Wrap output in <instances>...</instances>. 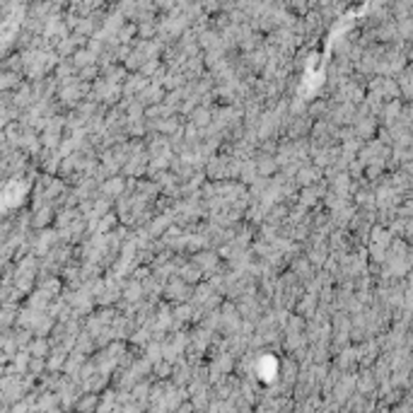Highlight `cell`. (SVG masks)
Returning a JSON list of instances; mask_svg holds the SVG:
<instances>
[{
	"label": "cell",
	"instance_id": "1",
	"mask_svg": "<svg viewBox=\"0 0 413 413\" xmlns=\"http://www.w3.org/2000/svg\"><path fill=\"white\" fill-rule=\"evenodd\" d=\"M24 196H27V184L24 182H7V186L0 191V208L20 206Z\"/></svg>",
	"mask_w": 413,
	"mask_h": 413
},
{
	"label": "cell",
	"instance_id": "2",
	"mask_svg": "<svg viewBox=\"0 0 413 413\" xmlns=\"http://www.w3.org/2000/svg\"><path fill=\"white\" fill-rule=\"evenodd\" d=\"M193 263L201 268V271H215V266H218V256L213 252H196V256H193Z\"/></svg>",
	"mask_w": 413,
	"mask_h": 413
},
{
	"label": "cell",
	"instance_id": "3",
	"mask_svg": "<svg viewBox=\"0 0 413 413\" xmlns=\"http://www.w3.org/2000/svg\"><path fill=\"white\" fill-rule=\"evenodd\" d=\"M164 293H167V298L179 300V302H182V300H188V293H191V290L186 288V283H182V278H179V280H172V283L167 285Z\"/></svg>",
	"mask_w": 413,
	"mask_h": 413
},
{
	"label": "cell",
	"instance_id": "4",
	"mask_svg": "<svg viewBox=\"0 0 413 413\" xmlns=\"http://www.w3.org/2000/svg\"><path fill=\"white\" fill-rule=\"evenodd\" d=\"M123 179H116V177H112V179H107L104 182V186H102V191H104V196L107 198H114V196H123Z\"/></svg>",
	"mask_w": 413,
	"mask_h": 413
},
{
	"label": "cell",
	"instance_id": "5",
	"mask_svg": "<svg viewBox=\"0 0 413 413\" xmlns=\"http://www.w3.org/2000/svg\"><path fill=\"white\" fill-rule=\"evenodd\" d=\"M210 121H213V112L210 109H193V114H191V123L196 126V128H208L210 126Z\"/></svg>",
	"mask_w": 413,
	"mask_h": 413
},
{
	"label": "cell",
	"instance_id": "6",
	"mask_svg": "<svg viewBox=\"0 0 413 413\" xmlns=\"http://www.w3.org/2000/svg\"><path fill=\"white\" fill-rule=\"evenodd\" d=\"M201 275H203V271L193 261L179 268V278H184V283H196V280H201Z\"/></svg>",
	"mask_w": 413,
	"mask_h": 413
},
{
	"label": "cell",
	"instance_id": "7",
	"mask_svg": "<svg viewBox=\"0 0 413 413\" xmlns=\"http://www.w3.org/2000/svg\"><path fill=\"white\" fill-rule=\"evenodd\" d=\"M56 237H58V234H53V232H41V234H39V242H37V252L48 254V249H51L53 242H56Z\"/></svg>",
	"mask_w": 413,
	"mask_h": 413
},
{
	"label": "cell",
	"instance_id": "8",
	"mask_svg": "<svg viewBox=\"0 0 413 413\" xmlns=\"http://www.w3.org/2000/svg\"><path fill=\"white\" fill-rule=\"evenodd\" d=\"M365 377H360V379H355V387L360 394H370V391H375V375H370V372H363Z\"/></svg>",
	"mask_w": 413,
	"mask_h": 413
},
{
	"label": "cell",
	"instance_id": "9",
	"mask_svg": "<svg viewBox=\"0 0 413 413\" xmlns=\"http://www.w3.org/2000/svg\"><path fill=\"white\" fill-rule=\"evenodd\" d=\"M169 225H172V218H169V215H162V218H155V223H152L148 229H150V234H152V237H157V234H162V232L169 227Z\"/></svg>",
	"mask_w": 413,
	"mask_h": 413
},
{
	"label": "cell",
	"instance_id": "10",
	"mask_svg": "<svg viewBox=\"0 0 413 413\" xmlns=\"http://www.w3.org/2000/svg\"><path fill=\"white\" fill-rule=\"evenodd\" d=\"M314 179H319V169H317V167H304V169L298 172L300 184H309V182H314Z\"/></svg>",
	"mask_w": 413,
	"mask_h": 413
},
{
	"label": "cell",
	"instance_id": "11",
	"mask_svg": "<svg viewBox=\"0 0 413 413\" xmlns=\"http://www.w3.org/2000/svg\"><path fill=\"white\" fill-rule=\"evenodd\" d=\"M375 131V123H372V118H363V121H358L355 123V136H363L367 138L370 133Z\"/></svg>",
	"mask_w": 413,
	"mask_h": 413
},
{
	"label": "cell",
	"instance_id": "12",
	"mask_svg": "<svg viewBox=\"0 0 413 413\" xmlns=\"http://www.w3.org/2000/svg\"><path fill=\"white\" fill-rule=\"evenodd\" d=\"M157 131L160 133H177L179 123H177V118H164V121H157Z\"/></svg>",
	"mask_w": 413,
	"mask_h": 413
},
{
	"label": "cell",
	"instance_id": "13",
	"mask_svg": "<svg viewBox=\"0 0 413 413\" xmlns=\"http://www.w3.org/2000/svg\"><path fill=\"white\" fill-rule=\"evenodd\" d=\"M29 353L37 355V358H44L46 353H48V343H46L44 338H37V341L32 343V348H29Z\"/></svg>",
	"mask_w": 413,
	"mask_h": 413
},
{
	"label": "cell",
	"instance_id": "14",
	"mask_svg": "<svg viewBox=\"0 0 413 413\" xmlns=\"http://www.w3.org/2000/svg\"><path fill=\"white\" fill-rule=\"evenodd\" d=\"M317 198H319L317 188H304L302 191V206H312V203H317Z\"/></svg>",
	"mask_w": 413,
	"mask_h": 413
},
{
	"label": "cell",
	"instance_id": "15",
	"mask_svg": "<svg viewBox=\"0 0 413 413\" xmlns=\"http://www.w3.org/2000/svg\"><path fill=\"white\" fill-rule=\"evenodd\" d=\"M174 375H177V377H174V382H177V384H186V382H188V367H186V365H182L177 372H174Z\"/></svg>",
	"mask_w": 413,
	"mask_h": 413
},
{
	"label": "cell",
	"instance_id": "16",
	"mask_svg": "<svg viewBox=\"0 0 413 413\" xmlns=\"http://www.w3.org/2000/svg\"><path fill=\"white\" fill-rule=\"evenodd\" d=\"M136 394H133V396H136L138 401H140V399H148V394H150V387H148V384H136Z\"/></svg>",
	"mask_w": 413,
	"mask_h": 413
},
{
	"label": "cell",
	"instance_id": "17",
	"mask_svg": "<svg viewBox=\"0 0 413 413\" xmlns=\"http://www.w3.org/2000/svg\"><path fill=\"white\" fill-rule=\"evenodd\" d=\"M48 218H51V210H48V208L39 210V215H37V225H46V223H48Z\"/></svg>",
	"mask_w": 413,
	"mask_h": 413
},
{
	"label": "cell",
	"instance_id": "18",
	"mask_svg": "<svg viewBox=\"0 0 413 413\" xmlns=\"http://www.w3.org/2000/svg\"><path fill=\"white\" fill-rule=\"evenodd\" d=\"M97 406V399L94 396H90V399H82L80 404H77V409H94Z\"/></svg>",
	"mask_w": 413,
	"mask_h": 413
}]
</instances>
